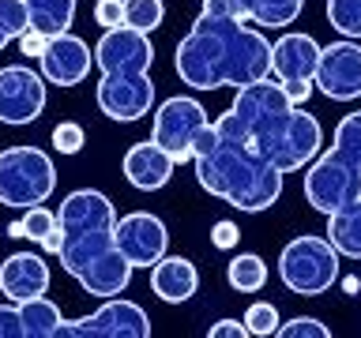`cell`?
<instances>
[{"label": "cell", "mask_w": 361, "mask_h": 338, "mask_svg": "<svg viewBox=\"0 0 361 338\" xmlns=\"http://www.w3.org/2000/svg\"><path fill=\"white\" fill-rule=\"evenodd\" d=\"M151 334V320L135 301L124 297H106V304L94 315L61 323L56 338H147Z\"/></svg>", "instance_id": "cell-10"}, {"label": "cell", "mask_w": 361, "mask_h": 338, "mask_svg": "<svg viewBox=\"0 0 361 338\" xmlns=\"http://www.w3.org/2000/svg\"><path fill=\"white\" fill-rule=\"evenodd\" d=\"M90 64H94V49H90L83 38H75L72 30L49 38L45 53L38 56V68H42L45 83H56V87L83 83V79L90 75Z\"/></svg>", "instance_id": "cell-16"}, {"label": "cell", "mask_w": 361, "mask_h": 338, "mask_svg": "<svg viewBox=\"0 0 361 338\" xmlns=\"http://www.w3.org/2000/svg\"><path fill=\"white\" fill-rule=\"evenodd\" d=\"M56 188V165L42 146H8L0 151V203L16 211L38 207Z\"/></svg>", "instance_id": "cell-6"}, {"label": "cell", "mask_w": 361, "mask_h": 338, "mask_svg": "<svg viewBox=\"0 0 361 338\" xmlns=\"http://www.w3.org/2000/svg\"><path fill=\"white\" fill-rule=\"evenodd\" d=\"M117 248L132 259V267H154L169 248V230L158 214L132 211L117 218Z\"/></svg>", "instance_id": "cell-15"}, {"label": "cell", "mask_w": 361, "mask_h": 338, "mask_svg": "<svg viewBox=\"0 0 361 338\" xmlns=\"http://www.w3.org/2000/svg\"><path fill=\"white\" fill-rule=\"evenodd\" d=\"M61 267L79 282V289L106 301L121 297L132 282V259L117 248V211L98 188L68 192L61 211Z\"/></svg>", "instance_id": "cell-1"}, {"label": "cell", "mask_w": 361, "mask_h": 338, "mask_svg": "<svg viewBox=\"0 0 361 338\" xmlns=\"http://www.w3.org/2000/svg\"><path fill=\"white\" fill-rule=\"evenodd\" d=\"M203 11H207V15H222V19H245V23H248L241 0H203Z\"/></svg>", "instance_id": "cell-35"}, {"label": "cell", "mask_w": 361, "mask_h": 338, "mask_svg": "<svg viewBox=\"0 0 361 338\" xmlns=\"http://www.w3.org/2000/svg\"><path fill=\"white\" fill-rule=\"evenodd\" d=\"M8 237H23V218H19V222H11V225H8Z\"/></svg>", "instance_id": "cell-40"}, {"label": "cell", "mask_w": 361, "mask_h": 338, "mask_svg": "<svg viewBox=\"0 0 361 338\" xmlns=\"http://www.w3.org/2000/svg\"><path fill=\"white\" fill-rule=\"evenodd\" d=\"M338 248L327 237L301 233L282 248L279 256V278L282 286L298 297H320L338 282Z\"/></svg>", "instance_id": "cell-5"}, {"label": "cell", "mask_w": 361, "mask_h": 338, "mask_svg": "<svg viewBox=\"0 0 361 338\" xmlns=\"http://www.w3.org/2000/svg\"><path fill=\"white\" fill-rule=\"evenodd\" d=\"M30 8V27L42 30L45 38L68 34L75 23V0H27Z\"/></svg>", "instance_id": "cell-21"}, {"label": "cell", "mask_w": 361, "mask_h": 338, "mask_svg": "<svg viewBox=\"0 0 361 338\" xmlns=\"http://www.w3.org/2000/svg\"><path fill=\"white\" fill-rule=\"evenodd\" d=\"M124 180H128L132 188L140 192H158L169 184V177H173L177 162L169 158V151H162L154 139H143V143H132L128 151H124Z\"/></svg>", "instance_id": "cell-18"}, {"label": "cell", "mask_w": 361, "mask_h": 338, "mask_svg": "<svg viewBox=\"0 0 361 338\" xmlns=\"http://www.w3.org/2000/svg\"><path fill=\"white\" fill-rule=\"evenodd\" d=\"M331 146L343 151L346 158H354V162H361V113H346V117L338 120V128L331 135Z\"/></svg>", "instance_id": "cell-29"}, {"label": "cell", "mask_w": 361, "mask_h": 338, "mask_svg": "<svg viewBox=\"0 0 361 338\" xmlns=\"http://www.w3.org/2000/svg\"><path fill=\"white\" fill-rule=\"evenodd\" d=\"M45 45H49V38H45L42 30H34V27L19 34V49L27 53V56H34V61H38V56L45 53Z\"/></svg>", "instance_id": "cell-37"}, {"label": "cell", "mask_w": 361, "mask_h": 338, "mask_svg": "<svg viewBox=\"0 0 361 338\" xmlns=\"http://www.w3.org/2000/svg\"><path fill=\"white\" fill-rule=\"evenodd\" d=\"M327 241L343 259H361V199L327 214Z\"/></svg>", "instance_id": "cell-20"}, {"label": "cell", "mask_w": 361, "mask_h": 338, "mask_svg": "<svg viewBox=\"0 0 361 338\" xmlns=\"http://www.w3.org/2000/svg\"><path fill=\"white\" fill-rule=\"evenodd\" d=\"M56 225H61V218H56V211H49L45 203H38V207H27V214H23V241H45Z\"/></svg>", "instance_id": "cell-28"}, {"label": "cell", "mask_w": 361, "mask_h": 338, "mask_svg": "<svg viewBox=\"0 0 361 338\" xmlns=\"http://www.w3.org/2000/svg\"><path fill=\"white\" fill-rule=\"evenodd\" d=\"M151 289H154L158 301L180 304V301H188L192 293L200 289V270L185 256H162L151 267Z\"/></svg>", "instance_id": "cell-19"}, {"label": "cell", "mask_w": 361, "mask_h": 338, "mask_svg": "<svg viewBox=\"0 0 361 338\" xmlns=\"http://www.w3.org/2000/svg\"><path fill=\"white\" fill-rule=\"evenodd\" d=\"M19 312H23V327H27V338H56L61 331L64 315L61 308L45 297H30V301H19Z\"/></svg>", "instance_id": "cell-22"}, {"label": "cell", "mask_w": 361, "mask_h": 338, "mask_svg": "<svg viewBox=\"0 0 361 338\" xmlns=\"http://www.w3.org/2000/svg\"><path fill=\"white\" fill-rule=\"evenodd\" d=\"M226 282H230L237 293H259L267 282V263L256 252H241L226 263Z\"/></svg>", "instance_id": "cell-24"}, {"label": "cell", "mask_w": 361, "mask_h": 338, "mask_svg": "<svg viewBox=\"0 0 361 338\" xmlns=\"http://www.w3.org/2000/svg\"><path fill=\"white\" fill-rule=\"evenodd\" d=\"M94 23L102 30L124 27V0H94Z\"/></svg>", "instance_id": "cell-33"}, {"label": "cell", "mask_w": 361, "mask_h": 338, "mask_svg": "<svg viewBox=\"0 0 361 338\" xmlns=\"http://www.w3.org/2000/svg\"><path fill=\"white\" fill-rule=\"evenodd\" d=\"M83 143H87V132H83V124H75V120H61L53 128V146L61 154H79L83 151Z\"/></svg>", "instance_id": "cell-31"}, {"label": "cell", "mask_w": 361, "mask_h": 338, "mask_svg": "<svg viewBox=\"0 0 361 338\" xmlns=\"http://www.w3.org/2000/svg\"><path fill=\"white\" fill-rule=\"evenodd\" d=\"M327 23L343 38H361V0H327Z\"/></svg>", "instance_id": "cell-26"}, {"label": "cell", "mask_w": 361, "mask_h": 338, "mask_svg": "<svg viewBox=\"0 0 361 338\" xmlns=\"http://www.w3.org/2000/svg\"><path fill=\"white\" fill-rule=\"evenodd\" d=\"M166 4L162 0H124V27H135L143 34H151L162 27Z\"/></svg>", "instance_id": "cell-25"}, {"label": "cell", "mask_w": 361, "mask_h": 338, "mask_svg": "<svg viewBox=\"0 0 361 338\" xmlns=\"http://www.w3.org/2000/svg\"><path fill=\"white\" fill-rule=\"evenodd\" d=\"M192 165H196V180L203 192H211L214 199L230 203L241 214H259L275 207L282 196V180H286L279 165H271L248 143L230 109L200 132Z\"/></svg>", "instance_id": "cell-2"}, {"label": "cell", "mask_w": 361, "mask_h": 338, "mask_svg": "<svg viewBox=\"0 0 361 338\" xmlns=\"http://www.w3.org/2000/svg\"><path fill=\"white\" fill-rule=\"evenodd\" d=\"M8 42H16V38H11V34H8L4 27H0V53H4V49H8Z\"/></svg>", "instance_id": "cell-39"}, {"label": "cell", "mask_w": 361, "mask_h": 338, "mask_svg": "<svg viewBox=\"0 0 361 338\" xmlns=\"http://www.w3.org/2000/svg\"><path fill=\"white\" fill-rule=\"evenodd\" d=\"M45 113V75L27 64L0 68V124H34Z\"/></svg>", "instance_id": "cell-11"}, {"label": "cell", "mask_w": 361, "mask_h": 338, "mask_svg": "<svg viewBox=\"0 0 361 338\" xmlns=\"http://www.w3.org/2000/svg\"><path fill=\"white\" fill-rule=\"evenodd\" d=\"M237 241H241V230H237V222H230V218L214 222V230H211V244H214V248H233Z\"/></svg>", "instance_id": "cell-36"}, {"label": "cell", "mask_w": 361, "mask_h": 338, "mask_svg": "<svg viewBox=\"0 0 361 338\" xmlns=\"http://www.w3.org/2000/svg\"><path fill=\"white\" fill-rule=\"evenodd\" d=\"M279 334L282 338H331V331H327L320 320H312V315H298V320L282 323Z\"/></svg>", "instance_id": "cell-32"}, {"label": "cell", "mask_w": 361, "mask_h": 338, "mask_svg": "<svg viewBox=\"0 0 361 338\" xmlns=\"http://www.w3.org/2000/svg\"><path fill=\"white\" fill-rule=\"evenodd\" d=\"M49 282H53L49 263L34 252H11L4 263H0V293L16 304L49 293Z\"/></svg>", "instance_id": "cell-17"}, {"label": "cell", "mask_w": 361, "mask_h": 338, "mask_svg": "<svg viewBox=\"0 0 361 338\" xmlns=\"http://www.w3.org/2000/svg\"><path fill=\"white\" fill-rule=\"evenodd\" d=\"M94 101L98 109L106 113L109 120L117 124H132L151 113L154 106V83L147 72H135V75H102L98 87H94Z\"/></svg>", "instance_id": "cell-13"}, {"label": "cell", "mask_w": 361, "mask_h": 338, "mask_svg": "<svg viewBox=\"0 0 361 338\" xmlns=\"http://www.w3.org/2000/svg\"><path fill=\"white\" fill-rule=\"evenodd\" d=\"M173 68L192 90L248 87L271 75V42L245 19H222L200 11L192 30L177 42Z\"/></svg>", "instance_id": "cell-3"}, {"label": "cell", "mask_w": 361, "mask_h": 338, "mask_svg": "<svg viewBox=\"0 0 361 338\" xmlns=\"http://www.w3.org/2000/svg\"><path fill=\"white\" fill-rule=\"evenodd\" d=\"M230 113L248 135V143L279 165L282 173H298L320 154L324 146V128L312 113L293 106V98L282 90L275 75L259 79V83L237 87Z\"/></svg>", "instance_id": "cell-4"}, {"label": "cell", "mask_w": 361, "mask_h": 338, "mask_svg": "<svg viewBox=\"0 0 361 338\" xmlns=\"http://www.w3.org/2000/svg\"><path fill=\"white\" fill-rule=\"evenodd\" d=\"M305 199L320 214H331L346 203L361 199V162L346 158L343 151H324L305 173Z\"/></svg>", "instance_id": "cell-7"}, {"label": "cell", "mask_w": 361, "mask_h": 338, "mask_svg": "<svg viewBox=\"0 0 361 338\" xmlns=\"http://www.w3.org/2000/svg\"><path fill=\"white\" fill-rule=\"evenodd\" d=\"M211 338H248V327L241 320H219V323H211Z\"/></svg>", "instance_id": "cell-38"}, {"label": "cell", "mask_w": 361, "mask_h": 338, "mask_svg": "<svg viewBox=\"0 0 361 338\" xmlns=\"http://www.w3.org/2000/svg\"><path fill=\"white\" fill-rule=\"evenodd\" d=\"M0 27L19 42L23 30H30V8L27 0H0Z\"/></svg>", "instance_id": "cell-30"}, {"label": "cell", "mask_w": 361, "mask_h": 338, "mask_svg": "<svg viewBox=\"0 0 361 338\" xmlns=\"http://www.w3.org/2000/svg\"><path fill=\"white\" fill-rule=\"evenodd\" d=\"M207 109L200 106L196 98H166L162 106L154 109V128H151V139L169 151V158L180 165V162H192L196 154V139L200 132L207 128Z\"/></svg>", "instance_id": "cell-9"}, {"label": "cell", "mask_w": 361, "mask_h": 338, "mask_svg": "<svg viewBox=\"0 0 361 338\" xmlns=\"http://www.w3.org/2000/svg\"><path fill=\"white\" fill-rule=\"evenodd\" d=\"M248 23L256 27H271V30H286L293 19L301 15L305 0H241Z\"/></svg>", "instance_id": "cell-23"}, {"label": "cell", "mask_w": 361, "mask_h": 338, "mask_svg": "<svg viewBox=\"0 0 361 338\" xmlns=\"http://www.w3.org/2000/svg\"><path fill=\"white\" fill-rule=\"evenodd\" d=\"M0 338H27V327H23V312L19 304H0Z\"/></svg>", "instance_id": "cell-34"}, {"label": "cell", "mask_w": 361, "mask_h": 338, "mask_svg": "<svg viewBox=\"0 0 361 338\" xmlns=\"http://www.w3.org/2000/svg\"><path fill=\"white\" fill-rule=\"evenodd\" d=\"M245 327H248V334H256V338H271V334H279V308L271 301H252L248 304V312H245Z\"/></svg>", "instance_id": "cell-27"}, {"label": "cell", "mask_w": 361, "mask_h": 338, "mask_svg": "<svg viewBox=\"0 0 361 338\" xmlns=\"http://www.w3.org/2000/svg\"><path fill=\"white\" fill-rule=\"evenodd\" d=\"M316 90L331 101H354L361 98V45L354 38L331 42L320 49L316 68Z\"/></svg>", "instance_id": "cell-14"}, {"label": "cell", "mask_w": 361, "mask_h": 338, "mask_svg": "<svg viewBox=\"0 0 361 338\" xmlns=\"http://www.w3.org/2000/svg\"><path fill=\"white\" fill-rule=\"evenodd\" d=\"M154 64V45L151 34L135 30V27H113L98 38L94 45V68L102 75H135V72H151Z\"/></svg>", "instance_id": "cell-12"}, {"label": "cell", "mask_w": 361, "mask_h": 338, "mask_svg": "<svg viewBox=\"0 0 361 338\" xmlns=\"http://www.w3.org/2000/svg\"><path fill=\"white\" fill-rule=\"evenodd\" d=\"M324 45L312 34H293L286 30L271 45V75L282 83V90L293 98V106H305L316 87V68H320Z\"/></svg>", "instance_id": "cell-8"}]
</instances>
